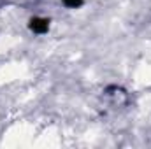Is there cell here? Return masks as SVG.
Wrapping results in <instances>:
<instances>
[{"mask_svg": "<svg viewBox=\"0 0 151 149\" xmlns=\"http://www.w3.org/2000/svg\"><path fill=\"white\" fill-rule=\"evenodd\" d=\"M65 2V5H69V7H79L81 4H83V0H63Z\"/></svg>", "mask_w": 151, "mask_h": 149, "instance_id": "7a4b0ae2", "label": "cell"}, {"mask_svg": "<svg viewBox=\"0 0 151 149\" xmlns=\"http://www.w3.org/2000/svg\"><path fill=\"white\" fill-rule=\"evenodd\" d=\"M32 30L34 32H39V34H42V32H46L47 30V21L46 19H39V18H35V19H32Z\"/></svg>", "mask_w": 151, "mask_h": 149, "instance_id": "6da1fadb", "label": "cell"}]
</instances>
